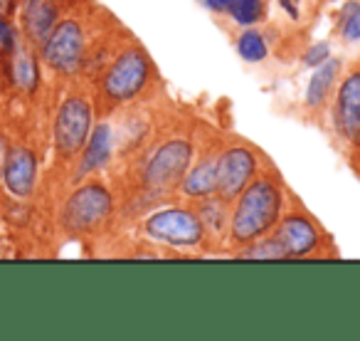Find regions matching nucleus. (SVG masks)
Segmentation results:
<instances>
[{"label": "nucleus", "instance_id": "obj_1", "mask_svg": "<svg viewBox=\"0 0 360 341\" xmlns=\"http://www.w3.org/2000/svg\"><path fill=\"white\" fill-rule=\"evenodd\" d=\"M291 193L274 166L266 163L255 181L230 203V235L227 247L237 252L240 247L269 235L286 211Z\"/></svg>", "mask_w": 360, "mask_h": 341}, {"label": "nucleus", "instance_id": "obj_2", "mask_svg": "<svg viewBox=\"0 0 360 341\" xmlns=\"http://www.w3.org/2000/svg\"><path fill=\"white\" fill-rule=\"evenodd\" d=\"M155 82H158V72H155L150 55L141 47V42L121 45L101 67L96 99L104 111L126 109L148 97Z\"/></svg>", "mask_w": 360, "mask_h": 341}, {"label": "nucleus", "instance_id": "obj_3", "mask_svg": "<svg viewBox=\"0 0 360 341\" xmlns=\"http://www.w3.org/2000/svg\"><path fill=\"white\" fill-rule=\"evenodd\" d=\"M193 156H195V144L188 136H165L146 146L136 163L139 201H160L175 196L180 178L191 168Z\"/></svg>", "mask_w": 360, "mask_h": 341}, {"label": "nucleus", "instance_id": "obj_4", "mask_svg": "<svg viewBox=\"0 0 360 341\" xmlns=\"http://www.w3.org/2000/svg\"><path fill=\"white\" fill-rule=\"evenodd\" d=\"M141 235L148 245H158L175 255H200L207 252V240L195 208L165 206L148 213L139 225Z\"/></svg>", "mask_w": 360, "mask_h": 341}, {"label": "nucleus", "instance_id": "obj_5", "mask_svg": "<svg viewBox=\"0 0 360 341\" xmlns=\"http://www.w3.org/2000/svg\"><path fill=\"white\" fill-rule=\"evenodd\" d=\"M271 235L279 242L284 260H321V257L338 255L328 232L321 228V223L306 211L304 203L296 196H289L286 211L281 213Z\"/></svg>", "mask_w": 360, "mask_h": 341}, {"label": "nucleus", "instance_id": "obj_6", "mask_svg": "<svg viewBox=\"0 0 360 341\" xmlns=\"http://www.w3.org/2000/svg\"><path fill=\"white\" fill-rule=\"evenodd\" d=\"M114 211V193L101 181H89L67 198L65 211H62V225L72 235H94L109 225Z\"/></svg>", "mask_w": 360, "mask_h": 341}, {"label": "nucleus", "instance_id": "obj_7", "mask_svg": "<svg viewBox=\"0 0 360 341\" xmlns=\"http://www.w3.org/2000/svg\"><path fill=\"white\" fill-rule=\"evenodd\" d=\"M262 154L252 144L242 139H232L227 144L217 146V193L232 203L264 168Z\"/></svg>", "mask_w": 360, "mask_h": 341}, {"label": "nucleus", "instance_id": "obj_8", "mask_svg": "<svg viewBox=\"0 0 360 341\" xmlns=\"http://www.w3.org/2000/svg\"><path fill=\"white\" fill-rule=\"evenodd\" d=\"M42 57L60 75H77L89 62V40L86 30L79 20L70 18L55 25L45 42H42Z\"/></svg>", "mask_w": 360, "mask_h": 341}, {"label": "nucleus", "instance_id": "obj_9", "mask_svg": "<svg viewBox=\"0 0 360 341\" xmlns=\"http://www.w3.org/2000/svg\"><path fill=\"white\" fill-rule=\"evenodd\" d=\"M94 129V109L86 97H67L55 119V149L60 156L72 159L84 149Z\"/></svg>", "mask_w": 360, "mask_h": 341}, {"label": "nucleus", "instance_id": "obj_10", "mask_svg": "<svg viewBox=\"0 0 360 341\" xmlns=\"http://www.w3.org/2000/svg\"><path fill=\"white\" fill-rule=\"evenodd\" d=\"M333 126L353 151L360 149V67H350L333 94Z\"/></svg>", "mask_w": 360, "mask_h": 341}, {"label": "nucleus", "instance_id": "obj_11", "mask_svg": "<svg viewBox=\"0 0 360 341\" xmlns=\"http://www.w3.org/2000/svg\"><path fill=\"white\" fill-rule=\"evenodd\" d=\"M217 146L210 144L193 156L191 168L186 170V176L180 178L175 196L186 198V201H200V198L215 196L217 193Z\"/></svg>", "mask_w": 360, "mask_h": 341}, {"label": "nucleus", "instance_id": "obj_12", "mask_svg": "<svg viewBox=\"0 0 360 341\" xmlns=\"http://www.w3.org/2000/svg\"><path fill=\"white\" fill-rule=\"evenodd\" d=\"M116 139H114V126L109 121H99L91 129L89 139H86L84 149H82L79 168H77V178L91 176L96 170L106 168L114 159Z\"/></svg>", "mask_w": 360, "mask_h": 341}, {"label": "nucleus", "instance_id": "obj_13", "mask_svg": "<svg viewBox=\"0 0 360 341\" xmlns=\"http://www.w3.org/2000/svg\"><path fill=\"white\" fill-rule=\"evenodd\" d=\"M191 203L195 208L198 218H200L202 230H205L207 250L227 245V235H230V203L220 196H207Z\"/></svg>", "mask_w": 360, "mask_h": 341}, {"label": "nucleus", "instance_id": "obj_14", "mask_svg": "<svg viewBox=\"0 0 360 341\" xmlns=\"http://www.w3.org/2000/svg\"><path fill=\"white\" fill-rule=\"evenodd\" d=\"M3 173H6V186L11 188V193L30 196L37 176V156L25 146H15L8 151Z\"/></svg>", "mask_w": 360, "mask_h": 341}, {"label": "nucleus", "instance_id": "obj_15", "mask_svg": "<svg viewBox=\"0 0 360 341\" xmlns=\"http://www.w3.org/2000/svg\"><path fill=\"white\" fill-rule=\"evenodd\" d=\"M314 75H311L309 85H306L304 92V104L306 109L311 111H321L323 106H328L330 94L335 92L340 80V72H343V62L335 60V57H328L323 65L314 67Z\"/></svg>", "mask_w": 360, "mask_h": 341}, {"label": "nucleus", "instance_id": "obj_16", "mask_svg": "<svg viewBox=\"0 0 360 341\" xmlns=\"http://www.w3.org/2000/svg\"><path fill=\"white\" fill-rule=\"evenodd\" d=\"M60 20V8L57 0H27L25 13H22V25L32 45H42L55 30Z\"/></svg>", "mask_w": 360, "mask_h": 341}, {"label": "nucleus", "instance_id": "obj_17", "mask_svg": "<svg viewBox=\"0 0 360 341\" xmlns=\"http://www.w3.org/2000/svg\"><path fill=\"white\" fill-rule=\"evenodd\" d=\"M235 47H237V55L245 62H250V65L264 62L266 57H269V42H266V37L262 35L259 30H255V27H242V32L235 40Z\"/></svg>", "mask_w": 360, "mask_h": 341}, {"label": "nucleus", "instance_id": "obj_18", "mask_svg": "<svg viewBox=\"0 0 360 341\" xmlns=\"http://www.w3.org/2000/svg\"><path fill=\"white\" fill-rule=\"evenodd\" d=\"M13 80L20 89L32 92L40 85V70H37V60L30 50H15V60H13Z\"/></svg>", "mask_w": 360, "mask_h": 341}, {"label": "nucleus", "instance_id": "obj_19", "mask_svg": "<svg viewBox=\"0 0 360 341\" xmlns=\"http://www.w3.org/2000/svg\"><path fill=\"white\" fill-rule=\"evenodd\" d=\"M227 16L240 27H252L266 18V0H232Z\"/></svg>", "mask_w": 360, "mask_h": 341}, {"label": "nucleus", "instance_id": "obj_20", "mask_svg": "<svg viewBox=\"0 0 360 341\" xmlns=\"http://www.w3.org/2000/svg\"><path fill=\"white\" fill-rule=\"evenodd\" d=\"M340 40L348 45H358L360 42V0H350L345 3L343 11L338 13V23H335Z\"/></svg>", "mask_w": 360, "mask_h": 341}, {"label": "nucleus", "instance_id": "obj_21", "mask_svg": "<svg viewBox=\"0 0 360 341\" xmlns=\"http://www.w3.org/2000/svg\"><path fill=\"white\" fill-rule=\"evenodd\" d=\"M328 57H330L328 42H314V45H309V50L304 52V65L306 67H319V65H323Z\"/></svg>", "mask_w": 360, "mask_h": 341}, {"label": "nucleus", "instance_id": "obj_22", "mask_svg": "<svg viewBox=\"0 0 360 341\" xmlns=\"http://www.w3.org/2000/svg\"><path fill=\"white\" fill-rule=\"evenodd\" d=\"M0 50L15 52V32H13V27L8 25L6 20H3V16H0Z\"/></svg>", "mask_w": 360, "mask_h": 341}, {"label": "nucleus", "instance_id": "obj_23", "mask_svg": "<svg viewBox=\"0 0 360 341\" xmlns=\"http://www.w3.org/2000/svg\"><path fill=\"white\" fill-rule=\"evenodd\" d=\"M198 3H200L202 8H207L210 13H215V16H227L232 0H198Z\"/></svg>", "mask_w": 360, "mask_h": 341}, {"label": "nucleus", "instance_id": "obj_24", "mask_svg": "<svg viewBox=\"0 0 360 341\" xmlns=\"http://www.w3.org/2000/svg\"><path fill=\"white\" fill-rule=\"evenodd\" d=\"M304 0H279L281 11H286V16L291 18V20H299L301 13H304V6H301Z\"/></svg>", "mask_w": 360, "mask_h": 341}, {"label": "nucleus", "instance_id": "obj_25", "mask_svg": "<svg viewBox=\"0 0 360 341\" xmlns=\"http://www.w3.org/2000/svg\"><path fill=\"white\" fill-rule=\"evenodd\" d=\"M6 156H8V141L0 136V176H3V166H6Z\"/></svg>", "mask_w": 360, "mask_h": 341}, {"label": "nucleus", "instance_id": "obj_26", "mask_svg": "<svg viewBox=\"0 0 360 341\" xmlns=\"http://www.w3.org/2000/svg\"><path fill=\"white\" fill-rule=\"evenodd\" d=\"M13 11V0H0V16H8Z\"/></svg>", "mask_w": 360, "mask_h": 341}]
</instances>
